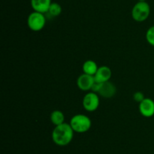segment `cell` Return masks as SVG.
Listing matches in <instances>:
<instances>
[{
	"label": "cell",
	"mask_w": 154,
	"mask_h": 154,
	"mask_svg": "<svg viewBox=\"0 0 154 154\" xmlns=\"http://www.w3.org/2000/svg\"><path fill=\"white\" fill-rule=\"evenodd\" d=\"M74 130L70 124L63 123L55 126L52 131V140L57 145L64 146L69 144L74 137Z\"/></svg>",
	"instance_id": "cell-1"
},
{
	"label": "cell",
	"mask_w": 154,
	"mask_h": 154,
	"mask_svg": "<svg viewBox=\"0 0 154 154\" xmlns=\"http://www.w3.org/2000/svg\"><path fill=\"white\" fill-rule=\"evenodd\" d=\"M69 124L75 132L85 133L91 128L92 122L89 116L84 114H77L71 119Z\"/></svg>",
	"instance_id": "cell-2"
},
{
	"label": "cell",
	"mask_w": 154,
	"mask_h": 154,
	"mask_svg": "<svg viewBox=\"0 0 154 154\" xmlns=\"http://www.w3.org/2000/svg\"><path fill=\"white\" fill-rule=\"evenodd\" d=\"M150 14V7L147 2H138L134 5L132 10V17L137 22L145 21Z\"/></svg>",
	"instance_id": "cell-3"
},
{
	"label": "cell",
	"mask_w": 154,
	"mask_h": 154,
	"mask_svg": "<svg viewBox=\"0 0 154 154\" xmlns=\"http://www.w3.org/2000/svg\"><path fill=\"white\" fill-rule=\"evenodd\" d=\"M45 24H46V18L44 14L40 12H32L27 18V25L32 31H41L45 27Z\"/></svg>",
	"instance_id": "cell-4"
},
{
	"label": "cell",
	"mask_w": 154,
	"mask_h": 154,
	"mask_svg": "<svg viewBox=\"0 0 154 154\" xmlns=\"http://www.w3.org/2000/svg\"><path fill=\"white\" fill-rule=\"evenodd\" d=\"M83 107L87 111L93 112L96 111L99 107L100 100L97 93L93 91L88 92L84 95L83 98Z\"/></svg>",
	"instance_id": "cell-5"
},
{
	"label": "cell",
	"mask_w": 154,
	"mask_h": 154,
	"mask_svg": "<svg viewBox=\"0 0 154 154\" xmlns=\"http://www.w3.org/2000/svg\"><path fill=\"white\" fill-rule=\"evenodd\" d=\"M95 82L93 75L83 73L77 79V85L83 91H87L91 90Z\"/></svg>",
	"instance_id": "cell-6"
},
{
	"label": "cell",
	"mask_w": 154,
	"mask_h": 154,
	"mask_svg": "<svg viewBox=\"0 0 154 154\" xmlns=\"http://www.w3.org/2000/svg\"><path fill=\"white\" fill-rule=\"evenodd\" d=\"M117 88L116 86L110 81L103 83H99V89L97 91L98 95L105 98H111L116 95Z\"/></svg>",
	"instance_id": "cell-7"
},
{
	"label": "cell",
	"mask_w": 154,
	"mask_h": 154,
	"mask_svg": "<svg viewBox=\"0 0 154 154\" xmlns=\"http://www.w3.org/2000/svg\"><path fill=\"white\" fill-rule=\"evenodd\" d=\"M140 113L144 117L150 118L154 116V101L150 98H145L139 104Z\"/></svg>",
	"instance_id": "cell-8"
},
{
	"label": "cell",
	"mask_w": 154,
	"mask_h": 154,
	"mask_svg": "<svg viewBox=\"0 0 154 154\" xmlns=\"http://www.w3.org/2000/svg\"><path fill=\"white\" fill-rule=\"evenodd\" d=\"M112 75L111 69L107 66H102L99 67L97 72L95 74V81L99 83H103L109 81Z\"/></svg>",
	"instance_id": "cell-9"
},
{
	"label": "cell",
	"mask_w": 154,
	"mask_h": 154,
	"mask_svg": "<svg viewBox=\"0 0 154 154\" xmlns=\"http://www.w3.org/2000/svg\"><path fill=\"white\" fill-rule=\"evenodd\" d=\"M51 0H31V6L34 11L45 14L48 12Z\"/></svg>",
	"instance_id": "cell-10"
},
{
	"label": "cell",
	"mask_w": 154,
	"mask_h": 154,
	"mask_svg": "<svg viewBox=\"0 0 154 154\" xmlns=\"http://www.w3.org/2000/svg\"><path fill=\"white\" fill-rule=\"evenodd\" d=\"M98 65L94 60H87L84 63L82 66V69L84 73L88 74V75H93L94 76L95 74L97 72Z\"/></svg>",
	"instance_id": "cell-11"
},
{
	"label": "cell",
	"mask_w": 154,
	"mask_h": 154,
	"mask_svg": "<svg viewBox=\"0 0 154 154\" xmlns=\"http://www.w3.org/2000/svg\"><path fill=\"white\" fill-rule=\"evenodd\" d=\"M65 116L60 110H54L51 114V121L54 125H60L64 123Z\"/></svg>",
	"instance_id": "cell-12"
},
{
	"label": "cell",
	"mask_w": 154,
	"mask_h": 154,
	"mask_svg": "<svg viewBox=\"0 0 154 154\" xmlns=\"http://www.w3.org/2000/svg\"><path fill=\"white\" fill-rule=\"evenodd\" d=\"M62 12V7L59 3L52 2L50 8L48 10V13L52 17H58Z\"/></svg>",
	"instance_id": "cell-13"
},
{
	"label": "cell",
	"mask_w": 154,
	"mask_h": 154,
	"mask_svg": "<svg viewBox=\"0 0 154 154\" xmlns=\"http://www.w3.org/2000/svg\"><path fill=\"white\" fill-rule=\"evenodd\" d=\"M146 39L152 46H154V26H152L146 33Z\"/></svg>",
	"instance_id": "cell-14"
},
{
	"label": "cell",
	"mask_w": 154,
	"mask_h": 154,
	"mask_svg": "<svg viewBox=\"0 0 154 154\" xmlns=\"http://www.w3.org/2000/svg\"><path fill=\"white\" fill-rule=\"evenodd\" d=\"M144 98H144V93L141 91L135 92L133 95V99L135 100V101H136L137 103H138V104H140Z\"/></svg>",
	"instance_id": "cell-15"
},
{
	"label": "cell",
	"mask_w": 154,
	"mask_h": 154,
	"mask_svg": "<svg viewBox=\"0 0 154 154\" xmlns=\"http://www.w3.org/2000/svg\"><path fill=\"white\" fill-rule=\"evenodd\" d=\"M138 1H139V2H144V1H146V0H138Z\"/></svg>",
	"instance_id": "cell-16"
}]
</instances>
